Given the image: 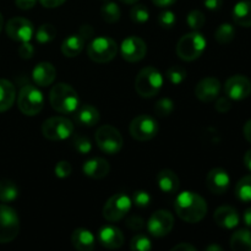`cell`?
<instances>
[{
	"label": "cell",
	"instance_id": "f907efd6",
	"mask_svg": "<svg viewBox=\"0 0 251 251\" xmlns=\"http://www.w3.org/2000/svg\"><path fill=\"white\" fill-rule=\"evenodd\" d=\"M196 250L198 249H196L194 245L188 244V243H180V244L172 248V251H196Z\"/></svg>",
	"mask_w": 251,
	"mask_h": 251
},
{
	"label": "cell",
	"instance_id": "1f68e13d",
	"mask_svg": "<svg viewBox=\"0 0 251 251\" xmlns=\"http://www.w3.org/2000/svg\"><path fill=\"white\" fill-rule=\"evenodd\" d=\"M235 29L230 24H222L216 29L215 38L218 43L228 44L234 39Z\"/></svg>",
	"mask_w": 251,
	"mask_h": 251
},
{
	"label": "cell",
	"instance_id": "d6986e66",
	"mask_svg": "<svg viewBox=\"0 0 251 251\" xmlns=\"http://www.w3.org/2000/svg\"><path fill=\"white\" fill-rule=\"evenodd\" d=\"M215 222L225 229H233L239 225L238 211L232 206H221L215 211Z\"/></svg>",
	"mask_w": 251,
	"mask_h": 251
},
{
	"label": "cell",
	"instance_id": "ac0fdd59",
	"mask_svg": "<svg viewBox=\"0 0 251 251\" xmlns=\"http://www.w3.org/2000/svg\"><path fill=\"white\" fill-rule=\"evenodd\" d=\"M98 242L107 249H119L124 244V234L114 226H104L98 232Z\"/></svg>",
	"mask_w": 251,
	"mask_h": 251
},
{
	"label": "cell",
	"instance_id": "603a6c76",
	"mask_svg": "<svg viewBox=\"0 0 251 251\" xmlns=\"http://www.w3.org/2000/svg\"><path fill=\"white\" fill-rule=\"evenodd\" d=\"M71 242H73L74 248L80 251L92 250L96 244L95 235L85 228H78V229L74 230L73 235H71Z\"/></svg>",
	"mask_w": 251,
	"mask_h": 251
},
{
	"label": "cell",
	"instance_id": "681fc988",
	"mask_svg": "<svg viewBox=\"0 0 251 251\" xmlns=\"http://www.w3.org/2000/svg\"><path fill=\"white\" fill-rule=\"evenodd\" d=\"M65 1L66 0H39V2H41L44 7H48V9L60 6V5L64 4Z\"/></svg>",
	"mask_w": 251,
	"mask_h": 251
},
{
	"label": "cell",
	"instance_id": "db71d44e",
	"mask_svg": "<svg viewBox=\"0 0 251 251\" xmlns=\"http://www.w3.org/2000/svg\"><path fill=\"white\" fill-rule=\"evenodd\" d=\"M244 223L248 227L251 228V207L248 208L244 212Z\"/></svg>",
	"mask_w": 251,
	"mask_h": 251
},
{
	"label": "cell",
	"instance_id": "816d5d0a",
	"mask_svg": "<svg viewBox=\"0 0 251 251\" xmlns=\"http://www.w3.org/2000/svg\"><path fill=\"white\" fill-rule=\"evenodd\" d=\"M152 1H153V4L157 5V6L167 7V6H171V5H173L176 0H152Z\"/></svg>",
	"mask_w": 251,
	"mask_h": 251
},
{
	"label": "cell",
	"instance_id": "d6a6232c",
	"mask_svg": "<svg viewBox=\"0 0 251 251\" xmlns=\"http://www.w3.org/2000/svg\"><path fill=\"white\" fill-rule=\"evenodd\" d=\"M56 36V28L50 24H44L38 27L36 32V39L38 43L44 44L53 41Z\"/></svg>",
	"mask_w": 251,
	"mask_h": 251
},
{
	"label": "cell",
	"instance_id": "7dc6e473",
	"mask_svg": "<svg viewBox=\"0 0 251 251\" xmlns=\"http://www.w3.org/2000/svg\"><path fill=\"white\" fill-rule=\"evenodd\" d=\"M93 33H95V31H93L92 26H90V25H82L80 27V32H78V34H81L85 38V41L90 39L93 36Z\"/></svg>",
	"mask_w": 251,
	"mask_h": 251
},
{
	"label": "cell",
	"instance_id": "5bb4252c",
	"mask_svg": "<svg viewBox=\"0 0 251 251\" xmlns=\"http://www.w3.org/2000/svg\"><path fill=\"white\" fill-rule=\"evenodd\" d=\"M120 53H122V56L126 61L136 63V61L142 60L146 56L147 46L144 39H141L140 37H127L122 42Z\"/></svg>",
	"mask_w": 251,
	"mask_h": 251
},
{
	"label": "cell",
	"instance_id": "7bdbcfd3",
	"mask_svg": "<svg viewBox=\"0 0 251 251\" xmlns=\"http://www.w3.org/2000/svg\"><path fill=\"white\" fill-rule=\"evenodd\" d=\"M34 54V48L29 42H24L21 46L19 47V55L22 59H31Z\"/></svg>",
	"mask_w": 251,
	"mask_h": 251
},
{
	"label": "cell",
	"instance_id": "4fadbf2b",
	"mask_svg": "<svg viewBox=\"0 0 251 251\" xmlns=\"http://www.w3.org/2000/svg\"><path fill=\"white\" fill-rule=\"evenodd\" d=\"M6 33L11 39L17 42H29L34 34V27L29 20L24 17H12L7 21Z\"/></svg>",
	"mask_w": 251,
	"mask_h": 251
},
{
	"label": "cell",
	"instance_id": "7a4b0ae2",
	"mask_svg": "<svg viewBox=\"0 0 251 251\" xmlns=\"http://www.w3.org/2000/svg\"><path fill=\"white\" fill-rule=\"evenodd\" d=\"M49 100L54 110L61 114H71L78 108L80 100L77 92L68 83H56L50 91Z\"/></svg>",
	"mask_w": 251,
	"mask_h": 251
},
{
	"label": "cell",
	"instance_id": "5b68a950",
	"mask_svg": "<svg viewBox=\"0 0 251 251\" xmlns=\"http://www.w3.org/2000/svg\"><path fill=\"white\" fill-rule=\"evenodd\" d=\"M118 53V44L109 37H97L87 47V54L95 63H108Z\"/></svg>",
	"mask_w": 251,
	"mask_h": 251
},
{
	"label": "cell",
	"instance_id": "44dd1931",
	"mask_svg": "<svg viewBox=\"0 0 251 251\" xmlns=\"http://www.w3.org/2000/svg\"><path fill=\"white\" fill-rule=\"evenodd\" d=\"M83 173L92 179H103L109 174L110 166L105 159L92 158L83 163Z\"/></svg>",
	"mask_w": 251,
	"mask_h": 251
},
{
	"label": "cell",
	"instance_id": "e575fe53",
	"mask_svg": "<svg viewBox=\"0 0 251 251\" xmlns=\"http://www.w3.org/2000/svg\"><path fill=\"white\" fill-rule=\"evenodd\" d=\"M130 249L134 251H149L152 249L151 240L144 234H137L130 242Z\"/></svg>",
	"mask_w": 251,
	"mask_h": 251
},
{
	"label": "cell",
	"instance_id": "3957f363",
	"mask_svg": "<svg viewBox=\"0 0 251 251\" xmlns=\"http://www.w3.org/2000/svg\"><path fill=\"white\" fill-rule=\"evenodd\" d=\"M163 86L162 74L153 66L144 68L136 76L135 80V90L141 97L151 98L158 95Z\"/></svg>",
	"mask_w": 251,
	"mask_h": 251
},
{
	"label": "cell",
	"instance_id": "8992f818",
	"mask_svg": "<svg viewBox=\"0 0 251 251\" xmlns=\"http://www.w3.org/2000/svg\"><path fill=\"white\" fill-rule=\"evenodd\" d=\"M20 110L25 115L33 117L41 113L44 105V98L41 91L32 85H26L21 88L17 98Z\"/></svg>",
	"mask_w": 251,
	"mask_h": 251
},
{
	"label": "cell",
	"instance_id": "d590c367",
	"mask_svg": "<svg viewBox=\"0 0 251 251\" xmlns=\"http://www.w3.org/2000/svg\"><path fill=\"white\" fill-rule=\"evenodd\" d=\"M188 25L193 31H198V29L202 28L203 25H205L206 19L205 15L200 11V10H193V11L189 12L188 15Z\"/></svg>",
	"mask_w": 251,
	"mask_h": 251
},
{
	"label": "cell",
	"instance_id": "9a60e30c",
	"mask_svg": "<svg viewBox=\"0 0 251 251\" xmlns=\"http://www.w3.org/2000/svg\"><path fill=\"white\" fill-rule=\"evenodd\" d=\"M225 92L228 98L242 100L251 95V81L247 76L234 75L228 78L225 83Z\"/></svg>",
	"mask_w": 251,
	"mask_h": 251
},
{
	"label": "cell",
	"instance_id": "ffe728a7",
	"mask_svg": "<svg viewBox=\"0 0 251 251\" xmlns=\"http://www.w3.org/2000/svg\"><path fill=\"white\" fill-rule=\"evenodd\" d=\"M32 77H33L36 85L46 87L54 82L56 77V70L53 64L48 63V61H42L33 69Z\"/></svg>",
	"mask_w": 251,
	"mask_h": 251
},
{
	"label": "cell",
	"instance_id": "6da1fadb",
	"mask_svg": "<svg viewBox=\"0 0 251 251\" xmlns=\"http://www.w3.org/2000/svg\"><path fill=\"white\" fill-rule=\"evenodd\" d=\"M176 215L188 223H198L203 220L207 213V203L205 199L193 191L179 194L174 202Z\"/></svg>",
	"mask_w": 251,
	"mask_h": 251
},
{
	"label": "cell",
	"instance_id": "f35d334b",
	"mask_svg": "<svg viewBox=\"0 0 251 251\" xmlns=\"http://www.w3.org/2000/svg\"><path fill=\"white\" fill-rule=\"evenodd\" d=\"M74 147L77 152H80L81 154H87L90 153L91 150H92V144H91L90 140L86 136H81V135H77V136L74 137Z\"/></svg>",
	"mask_w": 251,
	"mask_h": 251
},
{
	"label": "cell",
	"instance_id": "83f0119b",
	"mask_svg": "<svg viewBox=\"0 0 251 251\" xmlns=\"http://www.w3.org/2000/svg\"><path fill=\"white\" fill-rule=\"evenodd\" d=\"M230 248L234 251H251V232L239 229L230 237Z\"/></svg>",
	"mask_w": 251,
	"mask_h": 251
},
{
	"label": "cell",
	"instance_id": "277c9868",
	"mask_svg": "<svg viewBox=\"0 0 251 251\" xmlns=\"http://www.w3.org/2000/svg\"><path fill=\"white\" fill-rule=\"evenodd\" d=\"M206 48V39L199 32H190L179 39L176 54L181 60L193 61L202 55Z\"/></svg>",
	"mask_w": 251,
	"mask_h": 251
},
{
	"label": "cell",
	"instance_id": "484cf974",
	"mask_svg": "<svg viewBox=\"0 0 251 251\" xmlns=\"http://www.w3.org/2000/svg\"><path fill=\"white\" fill-rule=\"evenodd\" d=\"M16 98L15 86L9 80L0 78V112H6L12 107Z\"/></svg>",
	"mask_w": 251,
	"mask_h": 251
},
{
	"label": "cell",
	"instance_id": "f5cc1de1",
	"mask_svg": "<svg viewBox=\"0 0 251 251\" xmlns=\"http://www.w3.org/2000/svg\"><path fill=\"white\" fill-rule=\"evenodd\" d=\"M243 131H244L245 139H247L248 141H249L251 144V119L248 120V122L245 123L244 130H243Z\"/></svg>",
	"mask_w": 251,
	"mask_h": 251
},
{
	"label": "cell",
	"instance_id": "f546056e",
	"mask_svg": "<svg viewBox=\"0 0 251 251\" xmlns=\"http://www.w3.org/2000/svg\"><path fill=\"white\" fill-rule=\"evenodd\" d=\"M235 195L242 202L251 201V176H243L235 185Z\"/></svg>",
	"mask_w": 251,
	"mask_h": 251
},
{
	"label": "cell",
	"instance_id": "30bf717a",
	"mask_svg": "<svg viewBox=\"0 0 251 251\" xmlns=\"http://www.w3.org/2000/svg\"><path fill=\"white\" fill-rule=\"evenodd\" d=\"M132 201L125 194H115L105 202L103 207V217L109 222H118L129 213Z\"/></svg>",
	"mask_w": 251,
	"mask_h": 251
},
{
	"label": "cell",
	"instance_id": "cb8c5ba5",
	"mask_svg": "<svg viewBox=\"0 0 251 251\" xmlns=\"http://www.w3.org/2000/svg\"><path fill=\"white\" fill-rule=\"evenodd\" d=\"M157 183H158L159 189L166 194H176L180 186L178 176L169 169H163L159 172L157 176Z\"/></svg>",
	"mask_w": 251,
	"mask_h": 251
},
{
	"label": "cell",
	"instance_id": "ba28073f",
	"mask_svg": "<svg viewBox=\"0 0 251 251\" xmlns=\"http://www.w3.org/2000/svg\"><path fill=\"white\" fill-rule=\"evenodd\" d=\"M96 144L108 154H115L123 149V136L112 125H103L96 131Z\"/></svg>",
	"mask_w": 251,
	"mask_h": 251
},
{
	"label": "cell",
	"instance_id": "2e32d148",
	"mask_svg": "<svg viewBox=\"0 0 251 251\" xmlns=\"http://www.w3.org/2000/svg\"><path fill=\"white\" fill-rule=\"evenodd\" d=\"M221 92V82L216 77H205L196 85L195 95L200 100L210 103L218 97Z\"/></svg>",
	"mask_w": 251,
	"mask_h": 251
},
{
	"label": "cell",
	"instance_id": "60d3db41",
	"mask_svg": "<svg viewBox=\"0 0 251 251\" xmlns=\"http://www.w3.org/2000/svg\"><path fill=\"white\" fill-rule=\"evenodd\" d=\"M132 202L140 208H145L151 203V196L147 191L139 190L132 195Z\"/></svg>",
	"mask_w": 251,
	"mask_h": 251
},
{
	"label": "cell",
	"instance_id": "f6af8a7d",
	"mask_svg": "<svg viewBox=\"0 0 251 251\" xmlns=\"http://www.w3.org/2000/svg\"><path fill=\"white\" fill-rule=\"evenodd\" d=\"M215 108L217 112L220 113H227L229 112L230 108H232V102H230V98L228 97H221L216 100Z\"/></svg>",
	"mask_w": 251,
	"mask_h": 251
},
{
	"label": "cell",
	"instance_id": "4316f807",
	"mask_svg": "<svg viewBox=\"0 0 251 251\" xmlns=\"http://www.w3.org/2000/svg\"><path fill=\"white\" fill-rule=\"evenodd\" d=\"M233 20L242 27H251V0H243L234 6Z\"/></svg>",
	"mask_w": 251,
	"mask_h": 251
},
{
	"label": "cell",
	"instance_id": "7c38bea8",
	"mask_svg": "<svg viewBox=\"0 0 251 251\" xmlns=\"http://www.w3.org/2000/svg\"><path fill=\"white\" fill-rule=\"evenodd\" d=\"M174 227V217L169 211L158 210L147 222V229L153 237L162 238L169 234Z\"/></svg>",
	"mask_w": 251,
	"mask_h": 251
},
{
	"label": "cell",
	"instance_id": "7402d4cb",
	"mask_svg": "<svg viewBox=\"0 0 251 251\" xmlns=\"http://www.w3.org/2000/svg\"><path fill=\"white\" fill-rule=\"evenodd\" d=\"M75 120L83 126H93L100 122V112L91 104H83L75 110Z\"/></svg>",
	"mask_w": 251,
	"mask_h": 251
},
{
	"label": "cell",
	"instance_id": "11a10c76",
	"mask_svg": "<svg viewBox=\"0 0 251 251\" xmlns=\"http://www.w3.org/2000/svg\"><path fill=\"white\" fill-rule=\"evenodd\" d=\"M244 163H245V167H247V168L251 172V149L247 152V153H245Z\"/></svg>",
	"mask_w": 251,
	"mask_h": 251
},
{
	"label": "cell",
	"instance_id": "c3c4849f",
	"mask_svg": "<svg viewBox=\"0 0 251 251\" xmlns=\"http://www.w3.org/2000/svg\"><path fill=\"white\" fill-rule=\"evenodd\" d=\"M203 4H205V6L207 7L208 10L216 11V10L221 9V6L223 5V0H205Z\"/></svg>",
	"mask_w": 251,
	"mask_h": 251
},
{
	"label": "cell",
	"instance_id": "4dcf8cb0",
	"mask_svg": "<svg viewBox=\"0 0 251 251\" xmlns=\"http://www.w3.org/2000/svg\"><path fill=\"white\" fill-rule=\"evenodd\" d=\"M100 15H102V19L105 22H108V24H115V22H118L120 20L122 12H120L119 6L115 2L109 1L103 5L102 9H100Z\"/></svg>",
	"mask_w": 251,
	"mask_h": 251
},
{
	"label": "cell",
	"instance_id": "bcb514c9",
	"mask_svg": "<svg viewBox=\"0 0 251 251\" xmlns=\"http://www.w3.org/2000/svg\"><path fill=\"white\" fill-rule=\"evenodd\" d=\"M37 0H15V4L21 10H29L36 5Z\"/></svg>",
	"mask_w": 251,
	"mask_h": 251
},
{
	"label": "cell",
	"instance_id": "9f6ffc18",
	"mask_svg": "<svg viewBox=\"0 0 251 251\" xmlns=\"http://www.w3.org/2000/svg\"><path fill=\"white\" fill-rule=\"evenodd\" d=\"M206 250L207 251H213V250H216V251H222L223 249L221 247H218V245H210V247H207L206 248Z\"/></svg>",
	"mask_w": 251,
	"mask_h": 251
},
{
	"label": "cell",
	"instance_id": "ee69618b",
	"mask_svg": "<svg viewBox=\"0 0 251 251\" xmlns=\"http://www.w3.org/2000/svg\"><path fill=\"white\" fill-rule=\"evenodd\" d=\"M144 226L145 221L142 220L141 217H139V216H132V217H130L129 220L126 221V227L129 228V229L135 230V232L141 230L142 228H144Z\"/></svg>",
	"mask_w": 251,
	"mask_h": 251
},
{
	"label": "cell",
	"instance_id": "f1b7e54d",
	"mask_svg": "<svg viewBox=\"0 0 251 251\" xmlns=\"http://www.w3.org/2000/svg\"><path fill=\"white\" fill-rule=\"evenodd\" d=\"M19 196V188L16 184L11 180H0V201L1 202H11L16 200Z\"/></svg>",
	"mask_w": 251,
	"mask_h": 251
},
{
	"label": "cell",
	"instance_id": "52a82bcc",
	"mask_svg": "<svg viewBox=\"0 0 251 251\" xmlns=\"http://www.w3.org/2000/svg\"><path fill=\"white\" fill-rule=\"evenodd\" d=\"M20 220L16 211L0 203V244L12 242L19 235Z\"/></svg>",
	"mask_w": 251,
	"mask_h": 251
},
{
	"label": "cell",
	"instance_id": "9c48e42d",
	"mask_svg": "<svg viewBox=\"0 0 251 251\" xmlns=\"http://www.w3.org/2000/svg\"><path fill=\"white\" fill-rule=\"evenodd\" d=\"M74 132V124L71 120L64 117H53L47 119L42 125V134L51 141H61L70 137Z\"/></svg>",
	"mask_w": 251,
	"mask_h": 251
},
{
	"label": "cell",
	"instance_id": "836d02e7",
	"mask_svg": "<svg viewBox=\"0 0 251 251\" xmlns=\"http://www.w3.org/2000/svg\"><path fill=\"white\" fill-rule=\"evenodd\" d=\"M166 76L169 80V82H172L173 85H180L186 77V70L184 66L173 65L167 70Z\"/></svg>",
	"mask_w": 251,
	"mask_h": 251
},
{
	"label": "cell",
	"instance_id": "8fae6325",
	"mask_svg": "<svg viewBox=\"0 0 251 251\" xmlns=\"http://www.w3.org/2000/svg\"><path fill=\"white\" fill-rule=\"evenodd\" d=\"M129 131L130 135L137 141H149L158 132V124L152 117L142 114L130 123Z\"/></svg>",
	"mask_w": 251,
	"mask_h": 251
},
{
	"label": "cell",
	"instance_id": "d4e9b609",
	"mask_svg": "<svg viewBox=\"0 0 251 251\" xmlns=\"http://www.w3.org/2000/svg\"><path fill=\"white\" fill-rule=\"evenodd\" d=\"M85 38L81 34H71L61 43V51L68 58L77 56L85 47Z\"/></svg>",
	"mask_w": 251,
	"mask_h": 251
},
{
	"label": "cell",
	"instance_id": "b9f144b4",
	"mask_svg": "<svg viewBox=\"0 0 251 251\" xmlns=\"http://www.w3.org/2000/svg\"><path fill=\"white\" fill-rule=\"evenodd\" d=\"M71 171H73V168H71V164L69 163L68 161H60L55 166V169H54L55 176L61 179L68 178V176L71 174Z\"/></svg>",
	"mask_w": 251,
	"mask_h": 251
},
{
	"label": "cell",
	"instance_id": "e0dca14e",
	"mask_svg": "<svg viewBox=\"0 0 251 251\" xmlns=\"http://www.w3.org/2000/svg\"><path fill=\"white\" fill-rule=\"evenodd\" d=\"M230 179L227 172L222 168H213L211 169L210 173L206 178V184L211 193L216 195H222L229 188Z\"/></svg>",
	"mask_w": 251,
	"mask_h": 251
},
{
	"label": "cell",
	"instance_id": "8d00e7d4",
	"mask_svg": "<svg viewBox=\"0 0 251 251\" xmlns=\"http://www.w3.org/2000/svg\"><path fill=\"white\" fill-rule=\"evenodd\" d=\"M130 17L134 22L137 24H145L150 19V11L145 5H135L130 11Z\"/></svg>",
	"mask_w": 251,
	"mask_h": 251
},
{
	"label": "cell",
	"instance_id": "74e56055",
	"mask_svg": "<svg viewBox=\"0 0 251 251\" xmlns=\"http://www.w3.org/2000/svg\"><path fill=\"white\" fill-rule=\"evenodd\" d=\"M174 109V103L173 100L169 98H162L158 102L154 104V113L158 117H168Z\"/></svg>",
	"mask_w": 251,
	"mask_h": 251
},
{
	"label": "cell",
	"instance_id": "680465c9",
	"mask_svg": "<svg viewBox=\"0 0 251 251\" xmlns=\"http://www.w3.org/2000/svg\"><path fill=\"white\" fill-rule=\"evenodd\" d=\"M2 25H4V19H2V15L0 14V32H1Z\"/></svg>",
	"mask_w": 251,
	"mask_h": 251
},
{
	"label": "cell",
	"instance_id": "6f0895ef",
	"mask_svg": "<svg viewBox=\"0 0 251 251\" xmlns=\"http://www.w3.org/2000/svg\"><path fill=\"white\" fill-rule=\"evenodd\" d=\"M123 2H125V4H135L136 1H139V0H122Z\"/></svg>",
	"mask_w": 251,
	"mask_h": 251
},
{
	"label": "cell",
	"instance_id": "ab89813d",
	"mask_svg": "<svg viewBox=\"0 0 251 251\" xmlns=\"http://www.w3.org/2000/svg\"><path fill=\"white\" fill-rule=\"evenodd\" d=\"M176 14L173 11H171V10H164L158 16V24L163 28H172L176 25Z\"/></svg>",
	"mask_w": 251,
	"mask_h": 251
}]
</instances>
